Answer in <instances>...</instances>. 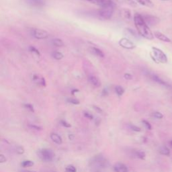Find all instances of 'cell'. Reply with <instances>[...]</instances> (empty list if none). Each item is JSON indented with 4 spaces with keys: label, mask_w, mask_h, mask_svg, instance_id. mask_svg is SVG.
I'll use <instances>...</instances> for the list:
<instances>
[{
    "label": "cell",
    "mask_w": 172,
    "mask_h": 172,
    "mask_svg": "<svg viewBox=\"0 0 172 172\" xmlns=\"http://www.w3.org/2000/svg\"><path fill=\"white\" fill-rule=\"evenodd\" d=\"M154 37H155L157 39L160 40L161 41L165 42H170L171 40L169 39L168 37H166L165 35H163V33L160 32L156 31L154 32Z\"/></svg>",
    "instance_id": "obj_12"
},
{
    "label": "cell",
    "mask_w": 172,
    "mask_h": 172,
    "mask_svg": "<svg viewBox=\"0 0 172 172\" xmlns=\"http://www.w3.org/2000/svg\"><path fill=\"white\" fill-rule=\"evenodd\" d=\"M29 50H30V51L36 53V54L39 55V56H40V52L39 51V50H37V48H36L35 47H34V46H30V47H29Z\"/></svg>",
    "instance_id": "obj_31"
},
{
    "label": "cell",
    "mask_w": 172,
    "mask_h": 172,
    "mask_svg": "<svg viewBox=\"0 0 172 172\" xmlns=\"http://www.w3.org/2000/svg\"><path fill=\"white\" fill-rule=\"evenodd\" d=\"M142 122H143V124H144V126H145V128L146 129H148V130H151L152 126H151V125L150 123L148 122V121L143 120H142Z\"/></svg>",
    "instance_id": "obj_28"
},
{
    "label": "cell",
    "mask_w": 172,
    "mask_h": 172,
    "mask_svg": "<svg viewBox=\"0 0 172 172\" xmlns=\"http://www.w3.org/2000/svg\"><path fill=\"white\" fill-rule=\"evenodd\" d=\"M130 127H131V129H132V130L134 131H136V132H140V131H141V128H140L139 127L135 126V125H133V124H131Z\"/></svg>",
    "instance_id": "obj_32"
},
{
    "label": "cell",
    "mask_w": 172,
    "mask_h": 172,
    "mask_svg": "<svg viewBox=\"0 0 172 172\" xmlns=\"http://www.w3.org/2000/svg\"><path fill=\"white\" fill-rule=\"evenodd\" d=\"M169 144H170V145L172 147V140H171V141H170V142H169Z\"/></svg>",
    "instance_id": "obj_41"
},
{
    "label": "cell",
    "mask_w": 172,
    "mask_h": 172,
    "mask_svg": "<svg viewBox=\"0 0 172 172\" xmlns=\"http://www.w3.org/2000/svg\"><path fill=\"white\" fill-rule=\"evenodd\" d=\"M94 109L96 110V111L99 112H102V110L100 109V108H99L98 107H96V106H94Z\"/></svg>",
    "instance_id": "obj_38"
},
{
    "label": "cell",
    "mask_w": 172,
    "mask_h": 172,
    "mask_svg": "<svg viewBox=\"0 0 172 172\" xmlns=\"http://www.w3.org/2000/svg\"><path fill=\"white\" fill-rule=\"evenodd\" d=\"M88 81L94 87H97L98 88L101 86V82L99 79L97 77H95L94 75H90L88 77Z\"/></svg>",
    "instance_id": "obj_13"
},
{
    "label": "cell",
    "mask_w": 172,
    "mask_h": 172,
    "mask_svg": "<svg viewBox=\"0 0 172 172\" xmlns=\"http://www.w3.org/2000/svg\"><path fill=\"white\" fill-rule=\"evenodd\" d=\"M67 101L69 103L72 104H74V105H77L79 104V101L75 98H68L67 99Z\"/></svg>",
    "instance_id": "obj_25"
},
{
    "label": "cell",
    "mask_w": 172,
    "mask_h": 172,
    "mask_svg": "<svg viewBox=\"0 0 172 172\" xmlns=\"http://www.w3.org/2000/svg\"><path fill=\"white\" fill-rule=\"evenodd\" d=\"M6 160H7V159H6V157L4 156L3 154H1V155H0V163H2L6 162Z\"/></svg>",
    "instance_id": "obj_35"
},
{
    "label": "cell",
    "mask_w": 172,
    "mask_h": 172,
    "mask_svg": "<svg viewBox=\"0 0 172 172\" xmlns=\"http://www.w3.org/2000/svg\"><path fill=\"white\" fill-rule=\"evenodd\" d=\"M119 44L122 48H126V49H133L135 48V44L126 38L121 39L119 41Z\"/></svg>",
    "instance_id": "obj_8"
},
{
    "label": "cell",
    "mask_w": 172,
    "mask_h": 172,
    "mask_svg": "<svg viewBox=\"0 0 172 172\" xmlns=\"http://www.w3.org/2000/svg\"><path fill=\"white\" fill-rule=\"evenodd\" d=\"M24 107L28 109L30 111L32 112H35V109H34V107L33 106L30 104H24Z\"/></svg>",
    "instance_id": "obj_30"
},
{
    "label": "cell",
    "mask_w": 172,
    "mask_h": 172,
    "mask_svg": "<svg viewBox=\"0 0 172 172\" xmlns=\"http://www.w3.org/2000/svg\"><path fill=\"white\" fill-rule=\"evenodd\" d=\"M37 154L39 157L42 161H45V162L51 161L55 158L54 152L52 151V150L50 149H41L38 151Z\"/></svg>",
    "instance_id": "obj_2"
},
{
    "label": "cell",
    "mask_w": 172,
    "mask_h": 172,
    "mask_svg": "<svg viewBox=\"0 0 172 172\" xmlns=\"http://www.w3.org/2000/svg\"><path fill=\"white\" fill-rule=\"evenodd\" d=\"M52 57H54L55 59H57V60H61V59L63 58L64 56H63V55L61 52L55 51L52 53Z\"/></svg>",
    "instance_id": "obj_22"
},
{
    "label": "cell",
    "mask_w": 172,
    "mask_h": 172,
    "mask_svg": "<svg viewBox=\"0 0 172 172\" xmlns=\"http://www.w3.org/2000/svg\"><path fill=\"white\" fill-rule=\"evenodd\" d=\"M61 124L62 126L64 127H66V128H70L71 126V125L69 124V123L67 122L65 120H61Z\"/></svg>",
    "instance_id": "obj_33"
},
{
    "label": "cell",
    "mask_w": 172,
    "mask_h": 172,
    "mask_svg": "<svg viewBox=\"0 0 172 172\" xmlns=\"http://www.w3.org/2000/svg\"><path fill=\"white\" fill-rule=\"evenodd\" d=\"M124 78L127 80H129V79H132L133 78V76L131 75L130 73H125L124 75Z\"/></svg>",
    "instance_id": "obj_36"
},
{
    "label": "cell",
    "mask_w": 172,
    "mask_h": 172,
    "mask_svg": "<svg viewBox=\"0 0 172 172\" xmlns=\"http://www.w3.org/2000/svg\"><path fill=\"white\" fill-rule=\"evenodd\" d=\"M28 3L34 6H42L44 5V0H28Z\"/></svg>",
    "instance_id": "obj_17"
},
{
    "label": "cell",
    "mask_w": 172,
    "mask_h": 172,
    "mask_svg": "<svg viewBox=\"0 0 172 172\" xmlns=\"http://www.w3.org/2000/svg\"><path fill=\"white\" fill-rule=\"evenodd\" d=\"M135 24L138 32L141 37L147 40H153L154 38V35L151 30L149 27L144 20L142 15L140 14H135L134 17Z\"/></svg>",
    "instance_id": "obj_1"
},
{
    "label": "cell",
    "mask_w": 172,
    "mask_h": 172,
    "mask_svg": "<svg viewBox=\"0 0 172 172\" xmlns=\"http://www.w3.org/2000/svg\"><path fill=\"white\" fill-rule=\"evenodd\" d=\"M65 172H77V169L73 165H69L65 168Z\"/></svg>",
    "instance_id": "obj_24"
},
{
    "label": "cell",
    "mask_w": 172,
    "mask_h": 172,
    "mask_svg": "<svg viewBox=\"0 0 172 172\" xmlns=\"http://www.w3.org/2000/svg\"><path fill=\"white\" fill-rule=\"evenodd\" d=\"M135 1H137L138 3L141 4V5L148 8H151L154 6L153 3V2L151 0H135Z\"/></svg>",
    "instance_id": "obj_16"
},
{
    "label": "cell",
    "mask_w": 172,
    "mask_h": 172,
    "mask_svg": "<svg viewBox=\"0 0 172 172\" xmlns=\"http://www.w3.org/2000/svg\"><path fill=\"white\" fill-rule=\"evenodd\" d=\"M142 16L148 26H155L159 22V18L155 16H151V15H142Z\"/></svg>",
    "instance_id": "obj_7"
},
{
    "label": "cell",
    "mask_w": 172,
    "mask_h": 172,
    "mask_svg": "<svg viewBox=\"0 0 172 172\" xmlns=\"http://www.w3.org/2000/svg\"><path fill=\"white\" fill-rule=\"evenodd\" d=\"M33 81L35 82L36 84L39 85L40 86H42V87H44L46 86V82H45V79H44V78L43 77H42L41 75H39V74H35V75H33Z\"/></svg>",
    "instance_id": "obj_11"
},
{
    "label": "cell",
    "mask_w": 172,
    "mask_h": 172,
    "mask_svg": "<svg viewBox=\"0 0 172 172\" xmlns=\"http://www.w3.org/2000/svg\"><path fill=\"white\" fill-rule=\"evenodd\" d=\"M159 153L161 155H163L169 156L170 155V151L168 148L166 146H162L159 149Z\"/></svg>",
    "instance_id": "obj_18"
},
{
    "label": "cell",
    "mask_w": 172,
    "mask_h": 172,
    "mask_svg": "<svg viewBox=\"0 0 172 172\" xmlns=\"http://www.w3.org/2000/svg\"><path fill=\"white\" fill-rule=\"evenodd\" d=\"M20 172H37L35 171H30V170H22Z\"/></svg>",
    "instance_id": "obj_39"
},
{
    "label": "cell",
    "mask_w": 172,
    "mask_h": 172,
    "mask_svg": "<svg viewBox=\"0 0 172 172\" xmlns=\"http://www.w3.org/2000/svg\"><path fill=\"white\" fill-rule=\"evenodd\" d=\"M115 92L118 95H122L124 93V90L122 87L120 86H117L115 87Z\"/></svg>",
    "instance_id": "obj_23"
},
{
    "label": "cell",
    "mask_w": 172,
    "mask_h": 172,
    "mask_svg": "<svg viewBox=\"0 0 172 172\" xmlns=\"http://www.w3.org/2000/svg\"><path fill=\"white\" fill-rule=\"evenodd\" d=\"M135 156L136 157L141 159H145V153L144 151H136L135 152Z\"/></svg>",
    "instance_id": "obj_20"
},
{
    "label": "cell",
    "mask_w": 172,
    "mask_h": 172,
    "mask_svg": "<svg viewBox=\"0 0 172 172\" xmlns=\"http://www.w3.org/2000/svg\"><path fill=\"white\" fill-rule=\"evenodd\" d=\"M52 42L55 46H57V47H61V46H63L64 45V43H63V40L59 39H53L52 40Z\"/></svg>",
    "instance_id": "obj_21"
},
{
    "label": "cell",
    "mask_w": 172,
    "mask_h": 172,
    "mask_svg": "<svg viewBox=\"0 0 172 172\" xmlns=\"http://www.w3.org/2000/svg\"><path fill=\"white\" fill-rule=\"evenodd\" d=\"M16 151L18 154H20V155H22L24 153V149L23 146H18L16 148Z\"/></svg>",
    "instance_id": "obj_26"
},
{
    "label": "cell",
    "mask_w": 172,
    "mask_h": 172,
    "mask_svg": "<svg viewBox=\"0 0 172 172\" xmlns=\"http://www.w3.org/2000/svg\"><path fill=\"white\" fill-rule=\"evenodd\" d=\"M124 17L126 19H130L131 17V11L129 10H124Z\"/></svg>",
    "instance_id": "obj_27"
},
{
    "label": "cell",
    "mask_w": 172,
    "mask_h": 172,
    "mask_svg": "<svg viewBox=\"0 0 172 172\" xmlns=\"http://www.w3.org/2000/svg\"><path fill=\"white\" fill-rule=\"evenodd\" d=\"M90 51L93 55H95V56L99 57H104V54L102 51L101 50H99V48L96 47H92L90 48Z\"/></svg>",
    "instance_id": "obj_15"
},
{
    "label": "cell",
    "mask_w": 172,
    "mask_h": 172,
    "mask_svg": "<svg viewBox=\"0 0 172 172\" xmlns=\"http://www.w3.org/2000/svg\"><path fill=\"white\" fill-rule=\"evenodd\" d=\"M114 172H128V167L124 163L118 162L114 164L113 167Z\"/></svg>",
    "instance_id": "obj_9"
},
{
    "label": "cell",
    "mask_w": 172,
    "mask_h": 172,
    "mask_svg": "<svg viewBox=\"0 0 172 172\" xmlns=\"http://www.w3.org/2000/svg\"><path fill=\"white\" fill-rule=\"evenodd\" d=\"M164 1H166V0H164Z\"/></svg>",
    "instance_id": "obj_42"
},
{
    "label": "cell",
    "mask_w": 172,
    "mask_h": 172,
    "mask_svg": "<svg viewBox=\"0 0 172 172\" xmlns=\"http://www.w3.org/2000/svg\"><path fill=\"white\" fill-rule=\"evenodd\" d=\"M32 35L37 39H45L48 37L47 32L41 29H32Z\"/></svg>",
    "instance_id": "obj_6"
},
{
    "label": "cell",
    "mask_w": 172,
    "mask_h": 172,
    "mask_svg": "<svg viewBox=\"0 0 172 172\" xmlns=\"http://www.w3.org/2000/svg\"><path fill=\"white\" fill-rule=\"evenodd\" d=\"M114 8L107 7V8H102L100 10H98V16L99 18L104 19V20H108L111 18L113 14Z\"/></svg>",
    "instance_id": "obj_5"
},
{
    "label": "cell",
    "mask_w": 172,
    "mask_h": 172,
    "mask_svg": "<svg viewBox=\"0 0 172 172\" xmlns=\"http://www.w3.org/2000/svg\"><path fill=\"white\" fill-rule=\"evenodd\" d=\"M50 139L52 141L57 145H61L63 143L62 138L61 137L60 135H59L57 133H51L50 134Z\"/></svg>",
    "instance_id": "obj_14"
},
{
    "label": "cell",
    "mask_w": 172,
    "mask_h": 172,
    "mask_svg": "<svg viewBox=\"0 0 172 172\" xmlns=\"http://www.w3.org/2000/svg\"><path fill=\"white\" fill-rule=\"evenodd\" d=\"M76 92H78V90H74L73 91V92H72V94L73 95V94H74V93Z\"/></svg>",
    "instance_id": "obj_40"
},
{
    "label": "cell",
    "mask_w": 172,
    "mask_h": 172,
    "mask_svg": "<svg viewBox=\"0 0 172 172\" xmlns=\"http://www.w3.org/2000/svg\"><path fill=\"white\" fill-rule=\"evenodd\" d=\"M151 57L157 63H166L167 62V55L163 52L161 49L158 48L153 47L152 48V54Z\"/></svg>",
    "instance_id": "obj_3"
},
{
    "label": "cell",
    "mask_w": 172,
    "mask_h": 172,
    "mask_svg": "<svg viewBox=\"0 0 172 172\" xmlns=\"http://www.w3.org/2000/svg\"><path fill=\"white\" fill-rule=\"evenodd\" d=\"M86 1L100 6L101 8H115L116 6V0H86Z\"/></svg>",
    "instance_id": "obj_4"
},
{
    "label": "cell",
    "mask_w": 172,
    "mask_h": 172,
    "mask_svg": "<svg viewBox=\"0 0 172 172\" xmlns=\"http://www.w3.org/2000/svg\"><path fill=\"white\" fill-rule=\"evenodd\" d=\"M149 77H151V79H153L154 82H155L159 84L162 85L163 86L166 87V88H171V86L169 84H167L165 82H164L163 79H161L160 77H159L157 75H155V74H149Z\"/></svg>",
    "instance_id": "obj_10"
},
{
    "label": "cell",
    "mask_w": 172,
    "mask_h": 172,
    "mask_svg": "<svg viewBox=\"0 0 172 172\" xmlns=\"http://www.w3.org/2000/svg\"><path fill=\"white\" fill-rule=\"evenodd\" d=\"M153 116L155 118H157V119H161V118H163V115L161 113H160V112H153Z\"/></svg>",
    "instance_id": "obj_29"
},
{
    "label": "cell",
    "mask_w": 172,
    "mask_h": 172,
    "mask_svg": "<svg viewBox=\"0 0 172 172\" xmlns=\"http://www.w3.org/2000/svg\"><path fill=\"white\" fill-rule=\"evenodd\" d=\"M84 114L85 117H86L87 118H88V119H90V120H92L93 118V116H92V114H91L89 113V112H84Z\"/></svg>",
    "instance_id": "obj_34"
},
{
    "label": "cell",
    "mask_w": 172,
    "mask_h": 172,
    "mask_svg": "<svg viewBox=\"0 0 172 172\" xmlns=\"http://www.w3.org/2000/svg\"><path fill=\"white\" fill-rule=\"evenodd\" d=\"M30 127H31L32 128L35 129V130H37V131H40L42 129L41 127L39 126H36V125H30Z\"/></svg>",
    "instance_id": "obj_37"
},
{
    "label": "cell",
    "mask_w": 172,
    "mask_h": 172,
    "mask_svg": "<svg viewBox=\"0 0 172 172\" xmlns=\"http://www.w3.org/2000/svg\"><path fill=\"white\" fill-rule=\"evenodd\" d=\"M34 162L32 161H30V160H24L22 161V163H21V166L23 167H31L34 165Z\"/></svg>",
    "instance_id": "obj_19"
}]
</instances>
